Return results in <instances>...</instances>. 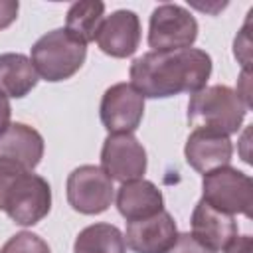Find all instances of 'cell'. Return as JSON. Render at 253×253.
<instances>
[{
  "label": "cell",
  "mask_w": 253,
  "mask_h": 253,
  "mask_svg": "<svg viewBox=\"0 0 253 253\" xmlns=\"http://www.w3.org/2000/svg\"><path fill=\"white\" fill-rule=\"evenodd\" d=\"M128 75L130 85L144 99L196 93L206 87L211 75V57L198 47L148 51L130 63Z\"/></svg>",
  "instance_id": "1"
},
{
  "label": "cell",
  "mask_w": 253,
  "mask_h": 253,
  "mask_svg": "<svg viewBox=\"0 0 253 253\" xmlns=\"http://www.w3.org/2000/svg\"><path fill=\"white\" fill-rule=\"evenodd\" d=\"M0 210L18 225H36L51 210V188L32 170L0 164Z\"/></svg>",
  "instance_id": "2"
},
{
  "label": "cell",
  "mask_w": 253,
  "mask_h": 253,
  "mask_svg": "<svg viewBox=\"0 0 253 253\" xmlns=\"http://www.w3.org/2000/svg\"><path fill=\"white\" fill-rule=\"evenodd\" d=\"M249 107L227 85H210L192 93L188 103V123L194 126H206L223 134H235Z\"/></svg>",
  "instance_id": "3"
},
{
  "label": "cell",
  "mask_w": 253,
  "mask_h": 253,
  "mask_svg": "<svg viewBox=\"0 0 253 253\" xmlns=\"http://www.w3.org/2000/svg\"><path fill=\"white\" fill-rule=\"evenodd\" d=\"M87 45L75 40L65 28L51 30L43 34L32 45V63L38 77L57 83L73 77L85 63Z\"/></svg>",
  "instance_id": "4"
},
{
  "label": "cell",
  "mask_w": 253,
  "mask_h": 253,
  "mask_svg": "<svg viewBox=\"0 0 253 253\" xmlns=\"http://www.w3.org/2000/svg\"><path fill=\"white\" fill-rule=\"evenodd\" d=\"M202 200L227 215L241 213L251 217L253 182L245 172L233 166L215 168L202 178Z\"/></svg>",
  "instance_id": "5"
},
{
  "label": "cell",
  "mask_w": 253,
  "mask_h": 253,
  "mask_svg": "<svg viewBox=\"0 0 253 253\" xmlns=\"http://www.w3.org/2000/svg\"><path fill=\"white\" fill-rule=\"evenodd\" d=\"M198 38V22L180 4H160L148 22V45L152 51L186 49Z\"/></svg>",
  "instance_id": "6"
},
{
  "label": "cell",
  "mask_w": 253,
  "mask_h": 253,
  "mask_svg": "<svg viewBox=\"0 0 253 253\" xmlns=\"http://www.w3.org/2000/svg\"><path fill=\"white\" fill-rule=\"evenodd\" d=\"M67 202L69 206L85 215H97L109 210L115 200L113 180L103 172L101 166L83 164L67 176Z\"/></svg>",
  "instance_id": "7"
},
{
  "label": "cell",
  "mask_w": 253,
  "mask_h": 253,
  "mask_svg": "<svg viewBox=\"0 0 253 253\" xmlns=\"http://www.w3.org/2000/svg\"><path fill=\"white\" fill-rule=\"evenodd\" d=\"M146 150L132 132L109 134L101 148V168L117 182L138 180L146 172Z\"/></svg>",
  "instance_id": "8"
},
{
  "label": "cell",
  "mask_w": 253,
  "mask_h": 253,
  "mask_svg": "<svg viewBox=\"0 0 253 253\" xmlns=\"http://www.w3.org/2000/svg\"><path fill=\"white\" fill-rule=\"evenodd\" d=\"M99 115L109 134L134 132L144 115V97L130 83H115L103 93Z\"/></svg>",
  "instance_id": "9"
},
{
  "label": "cell",
  "mask_w": 253,
  "mask_h": 253,
  "mask_svg": "<svg viewBox=\"0 0 253 253\" xmlns=\"http://www.w3.org/2000/svg\"><path fill=\"white\" fill-rule=\"evenodd\" d=\"M184 156L196 172L208 174L215 168L229 166V160L233 156V144L229 136L219 130L196 126L186 140Z\"/></svg>",
  "instance_id": "10"
},
{
  "label": "cell",
  "mask_w": 253,
  "mask_h": 253,
  "mask_svg": "<svg viewBox=\"0 0 253 253\" xmlns=\"http://www.w3.org/2000/svg\"><path fill=\"white\" fill-rule=\"evenodd\" d=\"M123 237L132 253H164L176 241L178 227L174 217L162 210L150 217L128 221Z\"/></svg>",
  "instance_id": "11"
},
{
  "label": "cell",
  "mask_w": 253,
  "mask_h": 253,
  "mask_svg": "<svg viewBox=\"0 0 253 253\" xmlns=\"http://www.w3.org/2000/svg\"><path fill=\"white\" fill-rule=\"evenodd\" d=\"M95 42L111 57H130L140 45V20L132 10H117L105 16Z\"/></svg>",
  "instance_id": "12"
},
{
  "label": "cell",
  "mask_w": 253,
  "mask_h": 253,
  "mask_svg": "<svg viewBox=\"0 0 253 253\" xmlns=\"http://www.w3.org/2000/svg\"><path fill=\"white\" fill-rule=\"evenodd\" d=\"M43 158L42 134L24 123H10L0 134V164L34 170Z\"/></svg>",
  "instance_id": "13"
},
{
  "label": "cell",
  "mask_w": 253,
  "mask_h": 253,
  "mask_svg": "<svg viewBox=\"0 0 253 253\" xmlns=\"http://www.w3.org/2000/svg\"><path fill=\"white\" fill-rule=\"evenodd\" d=\"M117 210L126 221H136L162 211L164 198L150 180H128L117 190Z\"/></svg>",
  "instance_id": "14"
},
{
  "label": "cell",
  "mask_w": 253,
  "mask_h": 253,
  "mask_svg": "<svg viewBox=\"0 0 253 253\" xmlns=\"http://www.w3.org/2000/svg\"><path fill=\"white\" fill-rule=\"evenodd\" d=\"M192 235L211 251H219L237 235V223L233 215L217 211L200 200L192 211Z\"/></svg>",
  "instance_id": "15"
},
{
  "label": "cell",
  "mask_w": 253,
  "mask_h": 253,
  "mask_svg": "<svg viewBox=\"0 0 253 253\" xmlns=\"http://www.w3.org/2000/svg\"><path fill=\"white\" fill-rule=\"evenodd\" d=\"M40 77L32 59L24 53H0V95L6 99H22L36 85Z\"/></svg>",
  "instance_id": "16"
},
{
  "label": "cell",
  "mask_w": 253,
  "mask_h": 253,
  "mask_svg": "<svg viewBox=\"0 0 253 253\" xmlns=\"http://www.w3.org/2000/svg\"><path fill=\"white\" fill-rule=\"evenodd\" d=\"M105 4L99 0H81L69 6L65 16V30L85 45L95 42V36L105 20Z\"/></svg>",
  "instance_id": "17"
},
{
  "label": "cell",
  "mask_w": 253,
  "mask_h": 253,
  "mask_svg": "<svg viewBox=\"0 0 253 253\" xmlns=\"http://www.w3.org/2000/svg\"><path fill=\"white\" fill-rule=\"evenodd\" d=\"M73 253H126V243L117 225L93 223L77 233Z\"/></svg>",
  "instance_id": "18"
},
{
  "label": "cell",
  "mask_w": 253,
  "mask_h": 253,
  "mask_svg": "<svg viewBox=\"0 0 253 253\" xmlns=\"http://www.w3.org/2000/svg\"><path fill=\"white\" fill-rule=\"evenodd\" d=\"M0 253H51V251L49 245L38 233L20 231L0 247Z\"/></svg>",
  "instance_id": "19"
},
{
  "label": "cell",
  "mask_w": 253,
  "mask_h": 253,
  "mask_svg": "<svg viewBox=\"0 0 253 253\" xmlns=\"http://www.w3.org/2000/svg\"><path fill=\"white\" fill-rule=\"evenodd\" d=\"M164 253H215V251L200 243L192 233H178L176 241Z\"/></svg>",
  "instance_id": "20"
},
{
  "label": "cell",
  "mask_w": 253,
  "mask_h": 253,
  "mask_svg": "<svg viewBox=\"0 0 253 253\" xmlns=\"http://www.w3.org/2000/svg\"><path fill=\"white\" fill-rule=\"evenodd\" d=\"M247 28H249V20L245 22L241 34H239V36L235 38V42H233V53H235V57L241 59L245 71H249V51H251V42H249V32H247Z\"/></svg>",
  "instance_id": "21"
},
{
  "label": "cell",
  "mask_w": 253,
  "mask_h": 253,
  "mask_svg": "<svg viewBox=\"0 0 253 253\" xmlns=\"http://www.w3.org/2000/svg\"><path fill=\"white\" fill-rule=\"evenodd\" d=\"M18 0H0V30L8 28L18 18Z\"/></svg>",
  "instance_id": "22"
},
{
  "label": "cell",
  "mask_w": 253,
  "mask_h": 253,
  "mask_svg": "<svg viewBox=\"0 0 253 253\" xmlns=\"http://www.w3.org/2000/svg\"><path fill=\"white\" fill-rule=\"evenodd\" d=\"M223 253H253L251 235H235L223 249Z\"/></svg>",
  "instance_id": "23"
},
{
  "label": "cell",
  "mask_w": 253,
  "mask_h": 253,
  "mask_svg": "<svg viewBox=\"0 0 253 253\" xmlns=\"http://www.w3.org/2000/svg\"><path fill=\"white\" fill-rule=\"evenodd\" d=\"M10 115H12L10 101L4 95H0V134L10 126Z\"/></svg>",
  "instance_id": "24"
}]
</instances>
